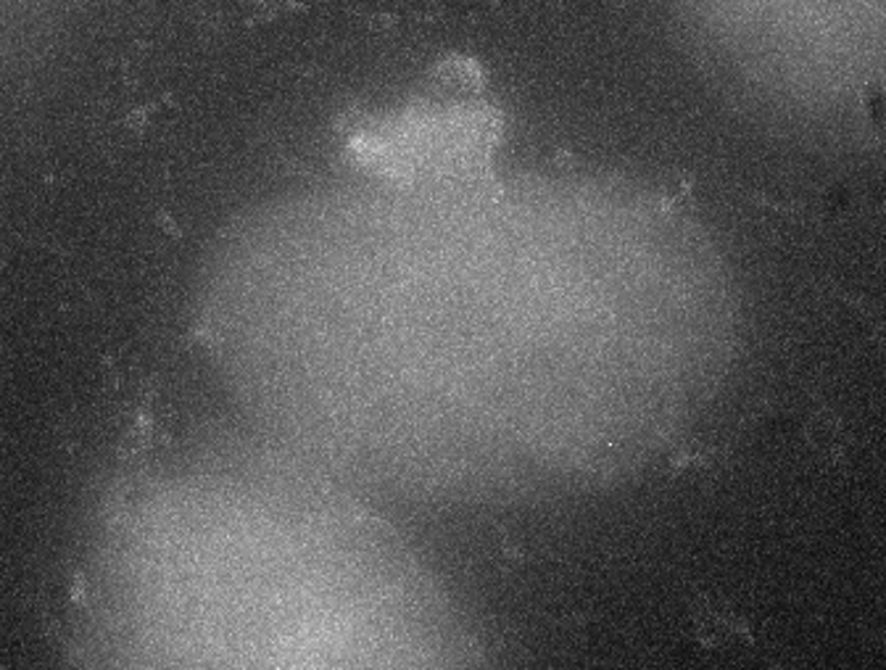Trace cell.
Returning <instances> with one entry per match:
<instances>
[{"instance_id":"6da1fadb","label":"cell","mask_w":886,"mask_h":670,"mask_svg":"<svg viewBox=\"0 0 886 670\" xmlns=\"http://www.w3.org/2000/svg\"><path fill=\"white\" fill-rule=\"evenodd\" d=\"M694 623H696V636L705 647H723L728 642H750V631L746 625L739 621L733 612H728L726 607H718L715 602H705L702 607H696L694 612Z\"/></svg>"},{"instance_id":"7a4b0ae2","label":"cell","mask_w":886,"mask_h":670,"mask_svg":"<svg viewBox=\"0 0 886 670\" xmlns=\"http://www.w3.org/2000/svg\"><path fill=\"white\" fill-rule=\"evenodd\" d=\"M807 435L810 444L818 448L823 457L837 459L845 452V428H841V422L834 415H815L807 426Z\"/></svg>"}]
</instances>
